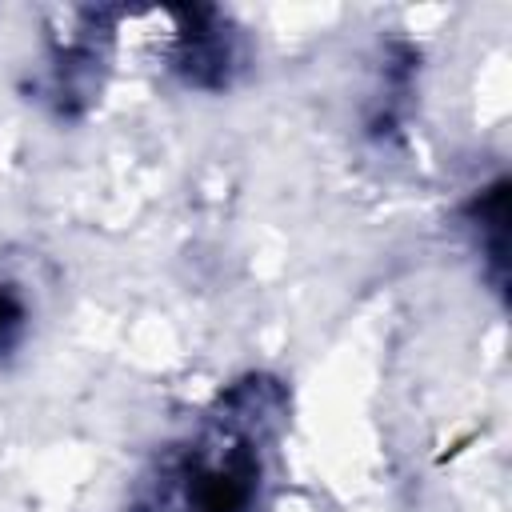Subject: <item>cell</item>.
I'll list each match as a JSON object with an SVG mask.
<instances>
[{"mask_svg":"<svg viewBox=\"0 0 512 512\" xmlns=\"http://www.w3.org/2000/svg\"><path fill=\"white\" fill-rule=\"evenodd\" d=\"M240 396L232 392L224 412L188 440L160 472L156 508L164 512H256L264 484L260 420L240 424Z\"/></svg>","mask_w":512,"mask_h":512,"instance_id":"obj_1","label":"cell"},{"mask_svg":"<svg viewBox=\"0 0 512 512\" xmlns=\"http://www.w3.org/2000/svg\"><path fill=\"white\" fill-rule=\"evenodd\" d=\"M28 328V304L12 284H0V356L20 344Z\"/></svg>","mask_w":512,"mask_h":512,"instance_id":"obj_2","label":"cell"}]
</instances>
